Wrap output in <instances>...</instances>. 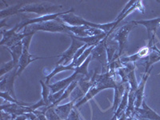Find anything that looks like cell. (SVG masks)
I'll return each mask as SVG.
<instances>
[{"label": "cell", "instance_id": "cell-16", "mask_svg": "<svg viewBox=\"0 0 160 120\" xmlns=\"http://www.w3.org/2000/svg\"><path fill=\"white\" fill-rule=\"evenodd\" d=\"M151 48L148 47V45L144 46L141 49H139V51L136 54H135V55H132L131 56L120 58L121 62L122 63V65L124 63H128V62H135H135H137L138 60L147 58L149 55L150 52H151Z\"/></svg>", "mask_w": 160, "mask_h": 120}, {"label": "cell", "instance_id": "cell-29", "mask_svg": "<svg viewBox=\"0 0 160 120\" xmlns=\"http://www.w3.org/2000/svg\"><path fill=\"white\" fill-rule=\"evenodd\" d=\"M34 113L36 115L37 120H48L47 117H46V115L42 113V111H38L35 110V111H34Z\"/></svg>", "mask_w": 160, "mask_h": 120}, {"label": "cell", "instance_id": "cell-20", "mask_svg": "<svg viewBox=\"0 0 160 120\" xmlns=\"http://www.w3.org/2000/svg\"><path fill=\"white\" fill-rule=\"evenodd\" d=\"M22 48H23L22 41L18 42V43L12 46L11 48H8V51L11 53V56H12V60L14 63H15V67L18 66V62H19V59L22 54Z\"/></svg>", "mask_w": 160, "mask_h": 120}, {"label": "cell", "instance_id": "cell-1", "mask_svg": "<svg viewBox=\"0 0 160 120\" xmlns=\"http://www.w3.org/2000/svg\"><path fill=\"white\" fill-rule=\"evenodd\" d=\"M60 19L62 20L64 23H67V25L69 26H88L93 28H96V29L103 31V32L108 34L109 32L112 33L116 28L115 22H110V23L105 24H99V23H94V22L87 21L84 18H81L79 16H77L74 14V12L68 13L66 15H62L59 17Z\"/></svg>", "mask_w": 160, "mask_h": 120}, {"label": "cell", "instance_id": "cell-22", "mask_svg": "<svg viewBox=\"0 0 160 120\" xmlns=\"http://www.w3.org/2000/svg\"><path fill=\"white\" fill-rule=\"evenodd\" d=\"M92 59V57H91V55L88 57L87 59L82 62L79 67H77L75 68V72H76L77 74L78 75H82V76L86 77V78H90V75H89V73H88V67L89 65L90 62H91V60Z\"/></svg>", "mask_w": 160, "mask_h": 120}, {"label": "cell", "instance_id": "cell-2", "mask_svg": "<svg viewBox=\"0 0 160 120\" xmlns=\"http://www.w3.org/2000/svg\"><path fill=\"white\" fill-rule=\"evenodd\" d=\"M37 31H48V32H62L66 33L68 35L70 33L67 29V24L64 23L62 20L60 19V18L55 20L28 26L23 29V31L25 32H35Z\"/></svg>", "mask_w": 160, "mask_h": 120}, {"label": "cell", "instance_id": "cell-5", "mask_svg": "<svg viewBox=\"0 0 160 120\" xmlns=\"http://www.w3.org/2000/svg\"><path fill=\"white\" fill-rule=\"evenodd\" d=\"M135 28V25L131 22L126 24V25L122 26L118 30L117 32L113 36H110V39L115 41V42H118V58H120L121 55L123 52V50L125 49L128 44V35L131 32V30Z\"/></svg>", "mask_w": 160, "mask_h": 120}, {"label": "cell", "instance_id": "cell-15", "mask_svg": "<svg viewBox=\"0 0 160 120\" xmlns=\"http://www.w3.org/2000/svg\"><path fill=\"white\" fill-rule=\"evenodd\" d=\"M152 71V68L149 70L148 73H145L142 77V79L139 84H138V88L135 91V108H139L140 106L142 105V101H143V95H144V90H145V85L148 82V79L150 76L151 71Z\"/></svg>", "mask_w": 160, "mask_h": 120}, {"label": "cell", "instance_id": "cell-8", "mask_svg": "<svg viewBox=\"0 0 160 120\" xmlns=\"http://www.w3.org/2000/svg\"><path fill=\"white\" fill-rule=\"evenodd\" d=\"M69 36L71 37V39H72V42H71V47H70L65 52L62 53V55H59V56L61 57V58H60L59 61L57 62L56 66L62 65V63H63L64 66H68L70 61L72 62L74 56H75V55L76 54L77 51H78V50L84 46V42H81L79 40H77L76 38H75L73 36H71V35H69Z\"/></svg>", "mask_w": 160, "mask_h": 120}, {"label": "cell", "instance_id": "cell-13", "mask_svg": "<svg viewBox=\"0 0 160 120\" xmlns=\"http://www.w3.org/2000/svg\"><path fill=\"white\" fill-rule=\"evenodd\" d=\"M135 115L140 119L160 120V115H158L154 110L149 108L145 101H142V108H135Z\"/></svg>", "mask_w": 160, "mask_h": 120}, {"label": "cell", "instance_id": "cell-3", "mask_svg": "<svg viewBox=\"0 0 160 120\" xmlns=\"http://www.w3.org/2000/svg\"><path fill=\"white\" fill-rule=\"evenodd\" d=\"M35 34V32L31 34L30 35L27 36L22 39V44H23V48H22V54L21 55V58L18 62V72H17V75L19 76L22 74V71L26 69V68L32 62L35 61L38 59H44V58H55V57H60L59 55L58 56H50V57H39V56H35V55H31L29 53V47L31 44V38H32L33 35Z\"/></svg>", "mask_w": 160, "mask_h": 120}, {"label": "cell", "instance_id": "cell-30", "mask_svg": "<svg viewBox=\"0 0 160 120\" xmlns=\"http://www.w3.org/2000/svg\"><path fill=\"white\" fill-rule=\"evenodd\" d=\"M118 120H127V115H126V113L123 112L122 114V115L118 118Z\"/></svg>", "mask_w": 160, "mask_h": 120}, {"label": "cell", "instance_id": "cell-25", "mask_svg": "<svg viewBox=\"0 0 160 120\" xmlns=\"http://www.w3.org/2000/svg\"><path fill=\"white\" fill-rule=\"evenodd\" d=\"M16 67H15V63L13 62V60H11V61H10L8 62H6V63H2L1 65V68H0V76H4L5 74H8V73L11 72Z\"/></svg>", "mask_w": 160, "mask_h": 120}, {"label": "cell", "instance_id": "cell-26", "mask_svg": "<svg viewBox=\"0 0 160 120\" xmlns=\"http://www.w3.org/2000/svg\"><path fill=\"white\" fill-rule=\"evenodd\" d=\"M44 114L48 120H63L60 118V117L57 115V113L55 111V108H49L45 111Z\"/></svg>", "mask_w": 160, "mask_h": 120}, {"label": "cell", "instance_id": "cell-10", "mask_svg": "<svg viewBox=\"0 0 160 120\" xmlns=\"http://www.w3.org/2000/svg\"><path fill=\"white\" fill-rule=\"evenodd\" d=\"M18 67L12 70L11 72L6 74L5 76L1 77L0 78V88H1V92H8L12 97L15 98V91H14V82L15 79L18 75Z\"/></svg>", "mask_w": 160, "mask_h": 120}, {"label": "cell", "instance_id": "cell-17", "mask_svg": "<svg viewBox=\"0 0 160 120\" xmlns=\"http://www.w3.org/2000/svg\"><path fill=\"white\" fill-rule=\"evenodd\" d=\"M76 99H78V98H75L74 100L68 102L67 104H64V105L56 106L55 107V111L57 113V115L60 117V118H62L63 120L68 119L71 111H72L73 108H75V102Z\"/></svg>", "mask_w": 160, "mask_h": 120}, {"label": "cell", "instance_id": "cell-28", "mask_svg": "<svg viewBox=\"0 0 160 120\" xmlns=\"http://www.w3.org/2000/svg\"><path fill=\"white\" fill-rule=\"evenodd\" d=\"M67 120H80L79 115H78V111H76V108H74L72 111L70 113L69 116H68Z\"/></svg>", "mask_w": 160, "mask_h": 120}, {"label": "cell", "instance_id": "cell-23", "mask_svg": "<svg viewBox=\"0 0 160 120\" xmlns=\"http://www.w3.org/2000/svg\"><path fill=\"white\" fill-rule=\"evenodd\" d=\"M25 5H22L21 2L18 5H15L14 7H11V8H8V9L6 10H2L0 13V16L2 18H7V17L10 16V15H15V14H18L19 10Z\"/></svg>", "mask_w": 160, "mask_h": 120}, {"label": "cell", "instance_id": "cell-4", "mask_svg": "<svg viewBox=\"0 0 160 120\" xmlns=\"http://www.w3.org/2000/svg\"><path fill=\"white\" fill-rule=\"evenodd\" d=\"M63 8L62 5H55V4L48 3V2H42V3H32L28 5L23 6L19 10L18 13L21 12H31L35 13L41 16L51 15L50 13L55 12L58 10ZM55 14V13H53Z\"/></svg>", "mask_w": 160, "mask_h": 120}, {"label": "cell", "instance_id": "cell-19", "mask_svg": "<svg viewBox=\"0 0 160 120\" xmlns=\"http://www.w3.org/2000/svg\"><path fill=\"white\" fill-rule=\"evenodd\" d=\"M130 90H131L130 84L127 83L126 84L125 91H124L123 95H122V99H121V102H120L119 106H118V109H117L116 111L115 112V115H114V117L112 118V120H115V118L116 119L117 118H119V117L122 115V113L124 112V110L126 109V108H128V95H129Z\"/></svg>", "mask_w": 160, "mask_h": 120}, {"label": "cell", "instance_id": "cell-14", "mask_svg": "<svg viewBox=\"0 0 160 120\" xmlns=\"http://www.w3.org/2000/svg\"><path fill=\"white\" fill-rule=\"evenodd\" d=\"M82 75H79L78 74H77L76 72H74V74L71 75L68 78H65V79L60 80L58 82H55L54 84H51V85H49L50 90H51V92L52 94H55V93L58 92V91H61L62 89H67L68 88V86L70 84L72 83L74 81L77 79H80L81 78H82Z\"/></svg>", "mask_w": 160, "mask_h": 120}, {"label": "cell", "instance_id": "cell-21", "mask_svg": "<svg viewBox=\"0 0 160 120\" xmlns=\"http://www.w3.org/2000/svg\"><path fill=\"white\" fill-rule=\"evenodd\" d=\"M75 67L73 62H71V64H69V65L68 66H64V65L56 66L55 69L53 70L52 72L46 76V82H45L46 84L48 85V84H49L50 80L51 79V78H52L53 76H55V75H57V74H58V73L62 72V71H75Z\"/></svg>", "mask_w": 160, "mask_h": 120}, {"label": "cell", "instance_id": "cell-12", "mask_svg": "<svg viewBox=\"0 0 160 120\" xmlns=\"http://www.w3.org/2000/svg\"><path fill=\"white\" fill-rule=\"evenodd\" d=\"M1 111H4L6 112L10 113L11 115H15L16 116L19 115H24L28 113L34 112V110L32 109L31 106L29 107H25V106H20L16 103H7L2 104L1 106Z\"/></svg>", "mask_w": 160, "mask_h": 120}, {"label": "cell", "instance_id": "cell-18", "mask_svg": "<svg viewBox=\"0 0 160 120\" xmlns=\"http://www.w3.org/2000/svg\"><path fill=\"white\" fill-rule=\"evenodd\" d=\"M160 61V51L158 49L155 44L151 47L149 55L146 58V70L145 73H148L152 68V65Z\"/></svg>", "mask_w": 160, "mask_h": 120}, {"label": "cell", "instance_id": "cell-24", "mask_svg": "<svg viewBox=\"0 0 160 120\" xmlns=\"http://www.w3.org/2000/svg\"><path fill=\"white\" fill-rule=\"evenodd\" d=\"M40 83L42 85V99L46 103V108L48 107L50 105L49 104V96H50V90L49 86L47 85L46 82H42V81H40Z\"/></svg>", "mask_w": 160, "mask_h": 120}, {"label": "cell", "instance_id": "cell-6", "mask_svg": "<svg viewBox=\"0 0 160 120\" xmlns=\"http://www.w3.org/2000/svg\"><path fill=\"white\" fill-rule=\"evenodd\" d=\"M109 37L107 35L102 40H101L99 43L93 49L91 52V57L92 59L98 60L102 66V74L108 72V53L106 50V42Z\"/></svg>", "mask_w": 160, "mask_h": 120}, {"label": "cell", "instance_id": "cell-7", "mask_svg": "<svg viewBox=\"0 0 160 120\" xmlns=\"http://www.w3.org/2000/svg\"><path fill=\"white\" fill-rule=\"evenodd\" d=\"M131 23L134 25H142L147 28L148 37V47L151 48L155 44V38L157 30L160 26V18H154L149 20H138V21H131Z\"/></svg>", "mask_w": 160, "mask_h": 120}, {"label": "cell", "instance_id": "cell-11", "mask_svg": "<svg viewBox=\"0 0 160 120\" xmlns=\"http://www.w3.org/2000/svg\"><path fill=\"white\" fill-rule=\"evenodd\" d=\"M67 29L72 35L78 37H90L98 35L103 33L101 30L93 28L88 26H69L67 25Z\"/></svg>", "mask_w": 160, "mask_h": 120}, {"label": "cell", "instance_id": "cell-31", "mask_svg": "<svg viewBox=\"0 0 160 120\" xmlns=\"http://www.w3.org/2000/svg\"><path fill=\"white\" fill-rule=\"evenodd\" d=\"M158 3H160V1H158Z\"/></svg>", "mask_w": 160, "mask_h": 120}, {"label": "cell", "instance_id": "cell-27", "mask_svg": "<svg viewBox=\"0 0 160 120\" xmlns=\"http://www.w3.org/2000/svg\"><path fill=\"white\" fill-rule=\"evenodd\" d=\"M16 117V115H11L4 111H1V120H15Z\"/></svg>", "mask_w": 160, "mask_h": 120}, {"label": "cell", "instance_id": "cell-9", "mask_svg": "<svg viewBox=\"0 0 160 120\" xmlns=\"http://www.w3.org/2000/svg\"><path fill=\"white\" fill-rule=\"evenodd\" d=\"M74 11V9L71 8V10L68 11H62V12H58L55 13V14H51L48 15H44V16H40L38 18H28V19L24 20L22 22L18 23V31H21L22 29H24L26 27L30 25H34V24H38L41 23V22H48V21H51V20H55L57 18H59L62 15L68 14Z\"/></svg>", "mask_w": 160, "mask_h": 120}]
</instances>
